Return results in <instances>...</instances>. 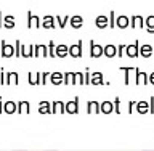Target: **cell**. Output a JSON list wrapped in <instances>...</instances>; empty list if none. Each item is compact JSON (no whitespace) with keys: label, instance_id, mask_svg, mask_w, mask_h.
<instances>
[{"label":"cell","instance_id":"cell-17","mask_svg":"<svg viewBox=\"0 0 154 151\" xmlns=\"http://www.w3.org/2000/svg\"><path fill=\"white\" fill-rule=\"evenodd\" d=\"M116 55H117V47L112 45V43H108V45H104V56L114 58Z\"/></svg>","mask_w":154,"mask_h":151},{"label":"cell","instance_id":"cell-30","mask_svg":"<svg viewBox=\"0 0 154 151\" xmlns=\"http://www.w3.org/2000/svg\"><path fill=\"white\" fill-rule=\"evenodd\" d=\"M55 48H56L55 42H53V40H50V43H48V56H51V58H56Z\"/></svg>","mask_w":154,"mask_h":151},{"label":"cell","instance_id":"cell-31","mask_svg":"<svg viewBox=\"0 0 154 151\" xmlns=\"http://www.w3.org/2000/svg\"><path fill=\"white\" fill-rule=\"evenodd\" d=\"M7 76H8V80H7V84H10L11 80L14 82V84H18V82H19V80H18V74H16V72H8ZM7 84H5V85H7Z\"/></svg>","mask_w":154,"mask_h":151},{"label":"cell","instance_id":"cell-16","mask_svg":"<svg viewBox=\"0 0 154 151\" xmlns=\"http://www.w3.org/2000/svg\"><path fill=\"white\" fill-rule=\"evenodd\" d=\"M140 55H141L143 58H149L151 55H154V47L144 43V45H141V48H140Z\"/></svg>","mask_w":154,"mask_h":151},{"label":"cell","instance_id":"cell-4","mask_svg":"<svg viewBox=\"0 0 154 151\" xmlns=\"http://www.w3.org/2000/svg\"><path fill=\"white\" fill-rule=\"evenodd\" d=\"M135 74H137V79H135V84L140 85V84H143V85H148L149 84V80H148V76L146 72H143V71H140L138 68H135Z\"/></svg>","mask_w":154,"mask_h":151},{"label":"cell","instance_id":"cell-18","mask_svg":"<svg viewBox=\"0 0 154 151\" xmlns=\"http://www.w3.org/2000/svg\"><path fill=\"white\" fill-rule=\"evenodd\" d=\"M50 80H51V84L60 85L61 82H64V74H61V72H51V74H50Z\"/></svg>","mask_w":154,"mask_h":151},{"label":"cell","instance_id":"cell-28","mask_svg":"<svg viewBox=\"0 0 154 151\" xmlns=\"http://www.w3.org/2000/svg\"><path fill=\"white\" fill-rule=\"evenodd\" d=\"M112 109H114V105L111 103V101H104V103L101 105V113H103V114L112 113Z\"/></svg>","mask_w":154,"mask_h":151},{"label":"cell","instance_id":"cell-11","mask_svg":"<svg viewBox=\"0 0 154 151\" xmlns=\"http://www.w3.org/2000/svg\"><path fill=\"white\" fill-rule=\"evenodd\" d=\"M13 55H14L13 45H8L5 40H2V56L3 58H10V56H13Z\"/></svg>","mask_w":154,"mask_h":151},{"label":"cell","instance_id":"cell-12","mask_svg":"<svg viewBox=\"0 0 154 151\" xmlns=\"http://www.w3.org/2000/svg\"><path fill=\"white\" fill-rule=\"evenodd\" d=\"M66 111V105L61 101H53L51 103V114H61Z\"/></svg>","mask_w":154,"mask_h":151},{"label":"cell","instance_id":"cell-27","mask_svg":"<svg viewBox=\"0 0 154 151\" xmlns=\"http://www.w3.org/2000/svg\"><path fill=\"white\" fill-rule=\"evenodd\" d=\"M31 108H29V103L27 101H18V114H23V113H29Z\"/></svg>","mask_w":154,"mask_h":151},{"label":"cell","instance_id":"cell-26","mask_svg":"<svg viewBox=\"0 0 154 151\" xmlns=\"http://www.w3.org/2000/svg\"><path fill=\"white\" fill-rule=\"evenodd\" d=\"M38 111H40L42 114H51V105L48 103V101H42L40 106H38Z\"/></svg>","mask_w":154,"mask_h":151},{"label":"cell","instance_id":"cell-3","mask_svg":"<svg viewBox=\"0 0 154 151\" xmlns=\"http://www.w3.org/2000/svg\"><path fill=\"white\" fill-rule=\"evenodd\" d=\"M27 27H42V19L32 11H27Z\"/></svg>","mask_w":154,"mask_h":151},{"label":"cell","instance_id":"cell-23","mask_svg":"<svg viewBox=\"0 0 154 151\" xmlns=\"http://www.w3.org/2000/svg\"><path fill=\"white\" fill-rule=\"evenodd\" d=\"M3 111H5V113H8V114L18 113V106H16V103H13V101H7L5 106H3Z\"/></svg>","mask_w":154,"mask_h":151},{"label":"cell","instance_id":"cell-39","mask_svg":"<svg viewBox=\"0 0 154 151\" xmlns=\"http://www.w3.org/2000/svg\"><path fill=\"white\" fill-rule=\"evenodd\" d=\"M3 26V16H2V11H0V27Z\"/></svg>","mask_w":154,"mask_h":151},{"label":"cell","instance_id":"cell-32","mask_svg":"<svg viewBox=\"0 0 154 151\" xmlns=\"http://www.w3.org/2000/svg\"><path fill=\"white\" fill-rule=\"evenodd\" d=\"M116 11H109V27H116Z\"/></svg>","mask_w":154,"mask_h":151},{"label":"cell","instance_id":"cell-14","mask_svg":"<svg viewBox=\"0 0 154 151\" xmlns=\"http://www.w3.org/2000/svg\"><path fill=\"white\" fill-rule=\"evenodd\" d=\"M55 53H56L58 58H66L69 55V45H56Z\"/></svg>","mask_w":154,"mask_h":151},{"label":"cell","instance_id":"cell-1","mask_svg":"<svg viewBox=\"0 0 154 151\" xmlns=\"http://www.w3.org/2000/svg\"><path fill=\"white\" fill-rule=\"evenodd\" d=\"M104 55V47L98 45L95 40H90V56L91 58H100Z\"/></svg>","mask_w":154,"mask_h":151},{"label":"cell","instance_id":"cell-37","mask_svg":"<svg viewBox=\"0 0 154 151\" xmlns=\"http://www.w3.org/2000/svg\"><path fill=\"white\" fill-rule=\"evenodd\" d=\"M114 101H116V105H114V106H116V113L120 114V109H119V98H116Z\"/></svg>","mask_w":154,"mask_h":151},{"label":"cell","instance_id":"cell-24","mask_svg":"<svg viewBox=\"0 0 154 151\" xmlns=\"http://www.w3.org/2000/svg\"><path fill=\"white\" fill-rule=\"evenodd\" d=\"M16 24H14V18L11 16V14H7V16H3V27L7 29H13Z\"/></svg>","mask_w":154,"mask_h":151},{"label":"cell","instance_id":"cell-2","mask_svg":"<svg viewBox=\"0 0 154 151\" xmlns=\"http://www.w3.org/2000/svg\"><path fill=\"white\" fill-rule=\"evenodd\" d=\"M125 55L130 56V58H137L140 55V42L135 40L132 45H127L125 47Z\"/></svg>","mask_w":154,"mask_h":151},{"label":"cell","instance_id":"cell-29","mask_svg":"<svg viewBox=\"0 0 154 151\" xmlns=\"http://www.w3.org/2000/svg\"><path fill=\"white\" fill-rule=\"evenodd\" d=\"M55 19H56L58 26L64 29V26H66V24H67V21H69V19H71V16H67V14H66L64 18H61V16H55Z\"/></svg>","mask_w":154,"mask_h":151},{"label":"cell","instance_id":"cell-35","mask_svg":"<svg viewBox=\"0 0 154 151\" xmlns=\"http://www.w3.org/2000/svg\"><path fill=\"white\" fill-rule=\"evenodd\" d=\"M50 77V72H42V85L47 84V79Z\"/></svg>","mask_w":154,"mask_h":151},{"label":"cell","instance_id":"cell-9","mask_svg":"<svg viewBox=\"0 0 154 151\" xmlns=\"http://www.w3.org/2000/svg\"><path fill=\"white\" fill-rule=\"evenodd\" d=\"M66 113H69V114H75V113H79V98H75L69 101V103H66Z\"/></svg>","mask_w":154,"mask_h":151},{"label":"cell","instance_id":"cell-36","mask_svg":"<svg viewBox=\"0 0 154 151\" xmlns=\"http://www.w3.org/2000/svg\"><path fill=\"white\" fill-rule=\"evenodd\" d=\"M148 80H149V84L154 85V72H151V74L148 76Z\"/></svg>","mask_w":154,"mask_h":151},{"label":"cell","instance_id":"cell-21","mask_svg":"<svg viewBox=\"0 0 154 151\" xmlns=\"http://www.w3.org/2000/svg\"><path fill=\"white\" fill-rule=\"evenodd\" d=\"M116 26L120 27V29L128 27V16H125V14H120V16L116 19Z\"/></svg>","mask_w":154,"mask_h":151},{"label":"cell","instance_id":"cell-8","mask_svg":"<svg viewBox=\"0 0 154 151\" xmlns=\"http://www.w3.org/2000/svg\"><path fill=\"white\" fill-rule=\"evenodd\" d=\"M79 82V72H66L64 74V84L66 85H74Z\"/></svg>","mask_w":154,"mask_h":151},{"label":"cell","instance_id":"cell-22","mask_svg":"<svg viewBox=\"0 0 154 151\" xmlns=\"http://www.w3.org/2000/svg\"><path fill=\"white\" fill-rule=\"evenodd\" d=\"M90 84H93V85L106 84V82L103 80V74H101V72H93V74H91V80H90Z\"/></svg>","mask_w":154,"mask_h":151},{"label":"cell","instance_id":"cell-19","mask_svg":"<svg viewBox=\"0 0 154 151\" xmlns=\"http://www.w3.org/2000/svg\"><path fill=\"white\" fill-rule=\"evenodd\" d=\"M144 27H146L148 34H154V14H151V16H148L144 19Z\"/></svg>","mask_w":154,"mask_h":151},{"label":"cell","instance_id":"cell-6","mask_svg":"<svg viewBox=\"0 0 154 151\" xmlns=\"http://www.w3.org/2000/svg\"><path fill=\"white\" fill-rule=\"evenodd\" d=\"M69 55L72 58H82V40H79L75 45H69Z\"/></svg>","mask_w":154,"mask_h":151},{"label":"cell","instance_id":"cell-13","mask_svg":"<svg viewBox=\"0 0 154 151\" xmlns=\"http://www.w3.org/2000/svg\"><path fill=\"white\" fill-rule=\"evenodd\" d=\"M130 27H144V18H141L140 14L130 18Z\"/></svg>","mask_w":154,"mask_h":151},{"label":"cell","instance_id":"cell-10","mask_svg":"<svg viewBox=\"0 0 154 151\" xmlns=\"http://www.w3.org/2000/svg\"><path fill=\"white\" fill-rule=\"evenodd\" d=\"M87 113L88 114H100L101 113V105L98 101H88V103H87Z\"/></svg>","mask_w":154,"mask_h":151},{"label":"cell","instance_id":"cell-38","mask_svg":"<svg viewBox=\"0 0 154 151\" xmlns=\"http://www.w3.org/2000/svg\"><path fill=\"white\" fill-rule=\"evenodd\" d=\"M149 111L154 114V96H151V108H149Z\"/></svg>","mask_w":154,"mask_h":151},{"label":"cell","instance_id":"cell-40","mask_svg":"<svg viewBox=\"0 0 154 151\" xmlns=\"http://www.w3.org/2000/svg\"><path fill=\"white\" fill-rule=\"evenodd\" d=\"M3 111V106H2V98H0V113Z\"/></svg>","mask_w":154,"mask_h":151},{"label":"cell","instance_id":"cell-7","mask_svg":"<svg viewBox=\"0 0 154 151\" xmlns=\"http://www.w3.org/2000/svg\"><path fill=\"white\" fill-rule=\"evenodd\" d=\"M95 24H96V27H98V29L109 27V16H106V14H100V16H96Z\"/></svg>","mask_w":154,"mask_h":151},{"label":"cell","instance_id":"cell-5","mask_svg":"<svg viewBox=\"0 0 154 151\" xmlns=\"http://www.w3.org/2000/svg\"><path fill=\"white\" fill-rule=\"evenodd\" d=\"M42 27L43 29H55L56 27V19L51 14H47V16L42 18Z\"/></svg>","mask_w":154,"mask_h":151},{"label":"cell","instance_id":"cell-33","mask_svg":"<svg viewBox=\"0 0 154 151\" xmlns=\"http://www.w3.org/2000/svg\"><path fill=\"white\" fill-rule=\"evenodd\" d=\"M14 56H21V40H16L14 43Z\"/></svg>","mask_w":154,"mask_h":151},{"label":"cell","instance_id":"cell-34","mask_svg":"<svg viewBox=\"0 0 154 151\" xmlns=\"http://www.w3.org/2000/svg\"><path fill=\"white\" fill-rule=\"evenodd\" d=\"M125 47H127V45H124V43H122V45H119V47H117V56H122V55H124V50H125Z\"/></svg>","mask_w":154,"mask_h":151},{"label":"cell","instance_id":"cell-15","mask_svg":"<svg viewBox=\"0 0 154 151\" xmlns=\"http://www.w3.org/2000/svg\"><path fill=\"white\" fill-rule=\"evenodd\" d=\"M69 23H71V26L74 29H80L82 26H84V18L79 16V14H74V16H71Z\"/></svg>","mask_w":154,"mask_h":151},{"label":"cell","instance_id":"cell-20","mask_svg":"<svg viewBox=\"0 0 154 151\" xmlns=\"http://www.w3.org/2000/svg\"><path fill=\"white\" fill-rule=\"evenodd\" d=\"M29 84H31V85L42 84V72H34V74H29Z\"/></svg>","mask_w":154,"mask_h":151},{"label":"cell","instance_id":"cell-25","mask_svg":"<svg viewBox=\"0 0 154 151\" xmlns=\"http://www.w3.org/2000/svg\"><path fill=\"white\" fill-rule=\"evenodd\" d=\"M135 106H137V111H138L140 114H146L148 111H149L146 101H137V103H135Z\"/></svg>","mask_w":154,"mask_h":151}]
</instances>
